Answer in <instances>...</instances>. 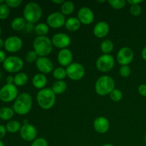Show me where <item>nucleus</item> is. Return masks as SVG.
<instances>
[{"instance_id":"412c9836","label":"nucleus","mask_w":146,"mask_h":146,"mask_svg":"<svg viewBox=\"0 0 146 146\" xmlns=\"http://www.w3.org/2000/svg\"><path fill=\"white\" fill-rule=\"evenodd\" d=\"M81 22L76 17H70L66 21L65 27L68 31H76L81 27Z\"/></svg>"},{"instance_id":"a18cd8bd","label":"nucleus","mask_w":146,"mask_h":146,"mask_svg":"<svg viewBox=\"0 0 146 146\" xmlns=\"http://www.w3.org/2000/svg\"><path fill=\"white\" fill-rule=\"evenodd\" d=\"M141 56H142V58H143L145 61H146V46L143 48L142 52H141Z\"/></svg>"},{"instance_id":"7ed1b4c3","label":"nucleus","mask_w":146,"mask_h":146,"mask_svg":"<svg viewBox=\"0 0 146 146\" xmlns=\"http://www.w3.org/2000/svg\"><path fill=\"white\" fill-rule=\"evenodd\" d=\"M36 102L42 109H51L56 103V94L50 88L40 90L36 95Z\"/></svg>"},{"instance_id":"bb28decb","label":"nucleus","mask_w":146,"mask_h":146,"mask_svg":"<svg viewBox=\"0 0 146 146\" xmlns=\"http://www.w3.org/2000/svg\"><path fill=\"white\" fill-rule=\"evenodd\" d=\"M34 31L37 36H46L49 31V27L44 23H39L35 26Z\"/></svg>"},{"instance_id":"f704fd0d","label":"nucleus","mask_w":146,"mask_h":146,"mask_svg":"<svg viewBox=\"0 0 146 146\" xmlns=\"http://www.w3.org/2000/svg\"><path fill=\"white\" fill-rule=\"evenodd\" d=\"M120 75L124 78H127L131 74V69L129 66H121V67L119 69Z\"/></svg>"},{"instance_id":"3c124183","label":"nucleus","mask_w":146,"mask_h":146,"mask_svg":"<svg viewBox=\"0 0 146 146\" xmlns=\"http://www.w3.org/2000/svg\"><path fill=\"white\" fill-rule=\"evenodd\" d=\"M5 2V1H3V0H0V4H2Z\"/></svg>"},{"instance_id":"c03bdc74","label":"nucleus","mask_w":146,"mask_h":146,"mask_svg":"<svg viewBox=\"0 0 146 146\" xmlns=\"http://www.w3.org/2000/svg\"><path fill=\"white\" fill-rule=\"evenodd\" d=\"M14 77L12 76H9L7 78V84H14Z\"/></svg>"},{"instance_id":"864d4df0","label":"nucleus","mask_w":146,"mask_h":146,"mask_svg":"<svg viewBox=\"0 0 146 146\" xmlns=\"http://www.w3.org/2000/svg\"><path fill=\"white\" fill-rule=\"evenodd\" d=\"M1 27H0V35H1Z\"/></svg>"},{"instance_id":"f8f14e48","label":"nucleus","mask_w":146,"mask_h":146,"mask_svg":"<svg viewBox=\"0 0 146 146\" xmlns=\"http://www.w3.org/2000/svg\"><path fill=\"white\" fill-rule=\"evenodd\" d=\"M19 133L20 136L24 141L33 142L34 140L36 139L37 130L32 124H23V125H21Z\"/></svg>"},{"instance_id":"9b49d317","label":"nucleus","mask_w":146,"mask_h":146,"mask_svg":"<svg viewBox=\"0 0 146 146\" xmlns=\"http://www.w3.org/2000/svg\"><path fill=\"white\" fill-rule=\"evenodd\" d=\"M134 57V53L129 47H123L118 51L116 55V60L121 66H128Z\"/></svg>"},{"instance_id":"ea45409f","label":"nucleus","mask_w":146,"mask_h":146,"mask_svg":"<svg viewBox=\"0 0 146 146\" xmlns=\"http://www.w3.org/2000/svg\"><path fill=\"white\" fill-rule=\"evenodd\" d=\"M7 128L3 125H0V139L4 138L7 133Z\"/></svg>"},{"instance_id":"a211bd4d","label":"nucleus","mask_w":146,"mask_h":146,"mask_svg":"<svg viewBox=\"0 0 146 146\" xmlns=\"http://www.w3.org/2000/svg\"><path fill=\"white\" fill-rule=\"evenodd\" d=\"M94 128L98 133H106L108 132L110 128L109 121L106 117H98L94 121Z\"/></svg>"},{"instance_id":"f03ea898","label":"nucleus","mask_w":146,"mask_h":146,"mask_svg":"<svg viewBox=\"0 0 146 146\" xmlns=\"http://www.w3.org/2000/svg\"><path fill=\"white\" fill-rule=\"evenodd\" d=\"M33 48L39 57H46L53 50L51 39L48 36H36L33 41Z\"/></svg>"},{"instance_id":"aec40b11","label":"nucleus","mask_w":146,"mask_h":146,"mask_svg":"<svg viewBox=\"0 0 146 146\" xmlns=\"http://www.w3.org/2000/svg\"><path fill=\"white\" fill-rule=\"evenodd\" d=\"M32 84L37 89H44L47 84V78L45 74H35L32 78Z\"/></svg>"},{"instance_id":"09e8293b","label":"nucleus","mask_w":146,"mask_h":146,"mask_svg":"<svg viewBox=\"0 0 146 146\" xmlns=\"http://www.w3.org/2000/svg\"><path fill=\"white\" fill-rule=\"evenodd\" d=\"M102 146H114V145H112V144L106 143V144H104V145H103Z\"/></svg>"},{"instance_id":"5fc2aeb1","label":"nucleus","mask_w":146,"mask_h":146,"mask_svg":"<svg viewBox=\"0 0 146 146\" xmlns=\"http://www.w3.org/2000/svg\"><path fill=\"white\" fill-rule=\"evenodd\" d=\"M145 143H146V135H145Z\"/></svg>"},{"instance_id":"2f4dec72","label":"nucleus","mask_w":146,"mask_h":146,"mask_svg":"<svg viewBox=\"0 0 146 146\" xmlns=\"http://www.w3.org/2000/svg\"><path fill=\"white\" fill-rule=\"evenodd\" d=\"M109 95L111 101L114 102H119L123 98V93L121 92V90L117 89V88L113 90Z\"/></svg>"},{"instance_id":"a19ab883","label":"nucleus","mask_w":146,"mask_h":146,"mask_svg":"<svg viewBox=\"0 0 146 146\" xmlns=\"http://www.w3.org/2000/svg\"><path fill=\"white\" fill-rule=\"evenodd\" d=\"M25 29H27V31H28V32H31V31H34V29H35V27H34V24L27 22Z\"/></svg>"},{"instance_id":"9d476101","label":"nucleus","mask_w":146,"mask_h":146,"mask_svg":"<svg viewBox=\"0 0 146 146\" xmlns=\"http://www.w3.org/2000/svg\"><path fill=\"white\" fill-rule=\"evenodd\" d=\"M65 16L61 11H55L48 16L46 19L47 25L52 29H59L65 25Z\"/></svg>"},{"instance_id":"473e14b6","label":"nucleus","mask_w":146,"mask_h":146,"mask_svg":"<svg viewBox=\"0 0 146 146\" xmlns=\"http://www.w3.org/2000/svg\"><path fill=\"white\" fill-rule=\"evenodd\" d=\"M10 9L5 2L0 4V19H6L9 16Z\"/></svg>"},{"instance_id":"c756f323","label":"nucleus","mask_w":146,"mask_h":146,"mask_svg":"<svg viewBox=\"0 0 146 146\" xmlns=\"http://www.w3.org/2000/svg\"><path fill=\"white\" fill-rule=\"evenodd\" d=\"M53 76L57 81H63L67 76L66 69L64 67H58L53 71Z\"/></svg>"},{"instance_id":"423d86ee","label":"nucleus","mask_w":146,"mask_h":146,"mask_svg":"<svg viewBox=\"0 0 146 146\" xmlns=\"http://www.w3.org/2000/svg\"><path fill=\"white\" fill-rule=\"evenodd\" d=\"M24 61L20 57L11 56L6 58L3 63V67L5 71L9 73H17L21 71L24 67Z\"/></svg>"},{"instance_id":"de8ad7c7","label":"nucleus","mask_w":146,"mask_h":146,"mask_svg":"<svg viewBox=\"0 0 146 146\" xmlns=\"http://www.w3.org/2000/svg\"><path fill=\"white\" fill-rule=\"evenodd\" d=\"M3 46H4V41H3L2 38H0V50L3 48Z\"/></svg>"},{"instance_id":"4468645a","label":"nucleus","mask_w":146,"mask_h":146,"mask_svg":"<svg viewBox=\"0 0 146 146\" xmlns=\"http://www.w3.org/2000/svg\"><path fill=\"white\" fill-rule=\"evenodd\" d=\"M23 41L21 38L17 36H9L4 41V48L8 52L16 53L21 49Z\"/></svg>"},{"instance_id":"6e6552de","label":"nucleus","mask_w":146,"mask_h":146,"mask_svg":"<svg viewBox=\"0 0 146 146\" xmlns=\"http://www.w3.org/2000/svg\"><path fill=\"white\" fill-rule=\"evenodd\" d=\"M96 66L98 71L106 73L111 71L115 66V60L111 54H103L97 59Z\"/></svg>"},{"instance_id":"37998d69","label":"nucleus","mask_w":146,"mask_h":146,"mask_svg":"<svg viewBox=\"0 0 146 146\" xmlns=\"http://www.w3.org/2000/svg\"><path fill=\"white\" fill-rule=\"evenodd\" d=\"M143 1H141V0H128V1H127V3L131 4V6L137 5V4H140Z\"/></svg>"},{"instance_id":"4be33fe9","label":"nucleus","mask_w":146,"mask_h":146,"mask_svg":"<svg viewBox=\"0 0 146 146\" xmlns=\"http://www.w3.org/2000/svg\"><path fill=\"white\" fill-rule=\"evenodd\" d=\"M27 21H26L24 17H16L12 20L11 23V27L13 30L17 31H22L25 29Z\"/></svg>"},{"instance_id":"2eb2a0df","label":"nucleus","mask_w":146,"mask_h":146,"mask_svg":"<svg viewBox=\"0 0 146 146\" xmlns=\"http://www.w3.org/2000/svg\"><path fill=\"white\" fill-rule=\"evenodd\" d=\"M36 66L41 74H50L54 71V64L48 57H38L36 61Z\"/></svg>"},{"instance_id":"f257e3e1","label":"nucleus","mask_w":146,"mask_h":146,"mask_svg":"<svg viewBox=\"0 0 146 146\" xmlns=\"http://www.w3.org/2000/svg\"><path fill=\"white\" fill-rule=\"evenodd\" d=\"M32 97L28 93H22L19 94L14 101L12 108L14 112L20 115L29 113L32 108Z\"/></svg>"},{"instance_id":"1a4fd4ad","label":"nucleus","mask_w":146,"mask_h":146,"mask_svg":"<svg viewBox=\"0 0 146 146\" xmlns=\"http://www.w3.org/2000/svg\"><path fill=\"white\" fill-rule=\"evenodd\" d=\"M67 76L73 81H79L85 76V68L82 64L74 62L66 67Z\"/></svg>"},{"instance_id":"ddd939ff","label":"nucleus","mask_w":146,"mask_h":146,"mask_svg":"<svg viewBox=\"0 0 146 146\" xmlns=\"http://www.w3.org/2000/svg\"><path fill=\"white\" fill-rule=\"evenodd\" d=\"M53 46L60 49L68 48L71 44V39L68 34L65 33H57L53 36L51 38Z\"/></svg>"},{"instance_id":"49530a36","label":"nucleus","mask_w":146,"mask_h":146,"mask_svg":"<svg viewBox=\"0 0 146 146\" xmlns=\"http://www.w3.org/2000/svg\"><path fill=\"white\" fill-rule=\"evenodd\" d=\"M64 1H64V0H53L52 2L56 4H60V5H61Z\"/></svg>"},{"instance_id":"dca6fc26","label":"nucleus","mask_w":146,"mask_h":146,"mask_svg":"<svg viewBox=\"0 0 146 146\" xmlns=\"http://www.w3.org/2000/svg\"><path fill=\"white\" fill-rule=\"evenodd\" d=\"M77 18L81 24L84 25H89L94 21V14L92 10L88 7H82L78 11Z\"/></svg>"},{"instance_id":"72a5a7b5","label":"nucleus","mask_w":146,"mask_h":146,"mask_svg":"<svg viewBox=\"0 0 146 146\" xmlns=\"http://www.w3.org/2000/svg\"><path fill=\"white\" fill-rule=\"evenodd\" d=\"M38 54L36 53V51H34V50L33 51H29L27 53L25 56V59L27 61V62L29 63V64H31V63L36 62L37 61L38 58Z\"/></svg>"},{"instance_id":"cd10ccee","label":"nucleus","mask_w":146,"mask_h":146,"mask_svg":"<svg viewBox=\"0 0 146 146\" xmlns=\"http://www.w3.org/2000/svg\"><path fill=\"white\" fill-rule=\"evenodd\" d=\"M114 48V44L109 39H106L101 42V50L104 54H110Z\"/></svg>"},{"instance_id":"393cba45","label":"nucleus","mask_w":146,"mask_h":146,"mask_svg":"<svg viewBox=\"0 0 146 146\" xmlns=\"http://www.w3.org/2000/svg\"><path fill=\"white\" fill-rule=\"evenodd\" d=\"M75 10V5L72 1H66L61 5V12L65 15H70Z\"/></svg>"},{"instance_id":"603ef678","label":"nucleus","mask_w":146,"mask_h":146,"mask_svg":"<svg viewBox=\"0 0 146 146\" xmlns=\"http://www.w3.org/2000/svg\"><path fill=\"white\" fill-rule=\"evenodd\" d=\"M1 77H2V76H1V72H0V80H1Z\"/></svg>"},{"instance_id":"0eeeda50","label":"nucleus","mask_w":146,"mask_h":146,"mask_svg":"<svg viewBox=\"0 0 146 146\" xmlns=\"http://www.w3.org/2000/svg\"><path fill=\"white\" fill-rule=\"evenodd\" d=\"M19 96L18 89L14 84H5L0 89V100L9 103L15 101Z\"/></svg>"},{"instance_id":"6ab92c4d","label":"nucleus","mask_w":146,"mask_h":146,"mask_svg":"<svg viewBox=\"0 0 146 146\" xmlns=\"http://www.w3.org/2000/svg\"><path fill=\"white\" fill-rule=\"evenodd\" d=\"M110 27L108 23L101 21L97 23L94 28V34L97 38H102L106 36L109 32Z\"/></svg>"},{"instance_id":"a878e982","label":"nucleus","mask_w":146,"mask_h":146,"mask_svg":"<svg viewBox=\"0 0 146 146\" xmlns=\"http://www.w3.org/2000/svg\"><path fill=\"white\" fill-rule=\"evenodd\" d=\"M14 111L9 107H2L0 108V118L3 121H8L14 116Z\"/></svg>"},{"instance_id":"c85d7f7f","label":"nucleus","mask_w":146,"mask_h":146,"mask_svg":"<svg viewBox=\"0 0 146 146\" xmlns=\"http://www.w3.org/2000/svg\"><path fill=\"white\" fill-rule=\"evenodd\" d=\"M21 125L19 121H10L7 123L6 125L7 131L11 133H16L17 132H19L21 130Z\"/></svg>"},{"instance_id":"7c9ffc66","label":"nucleus","mask_w":146,"mask_h":146,"mask_svg":"<svg viewBox=\"0 0 146 146\" xmlns=\"http://www.w3.org/2000/svg\"><path fill=\"white\" fill-rule=\"evenodd\" d=\"M108 3L112 8L115 9H121L125 7L127 1L125 0H109Z\"/></svg>"},{"instance_id":"79ce46f5","label":"nucleus","mask_w":146,"mask_h":146,"mask_svg":"<svg viewBox=\"0 0 146 146\" xmlns=\"http://www.w3.org/2000/svg\"><path fill=\"white\" fill-rule=\"evenodd\" d=\"M7 58L6 53L3 51L2 50H0V63H4V61H5Z\"/></svg>"},{"instance_id":"20e7f679","label":"nucleus","mask_w":146,"mask_h":146,"mask_svg":"<svg viewBox=\"0 0 146 146\" xmlns=\"http://www.w3.org/2000/svg\"><path fill=\"white\" fill-rule=\"evenodd\" d=\"M115 89V81L109 76H101L97 79L95 84V91L99 96H106Z\"/></svg>"},{"instance_id":"39448f33","label":"nucleus","mask_w":146,"mask_h":146,"mask_svg":"<svg viewBox=\"0 0 146 146\" xmlns=\"http://www.w3.org/2000/svg\"><path fill=\"white\" fill-rule=\"evenodd\" d=\"M24 18L29 23L34 24L39 21L42 16V9L36 2H29L26 4L23 12Z\"/></svg>"},{"instance_id":"58836bf2","label":"nucleus","mask_w":146,"mask_h":146,"mask_svg":"<svg viewBox=\"0 0 146 146\" xmlns=\"http://www.w3.org/2000/svg\"><path fill=\"white\" fill-rule=\"evenodd\" d=\"M138 93L142 96L146 97V84H141L138 87Z\"/></svg>"},{"instance_id":"5701e85b","label":"nucleus","mask_w":146,"mask_h":146,"mask_svg":"<svg viewBox=\"0 0 146 146\" xmlns=\"http://www.w3.org/2000/svg\"><path fill=\"white\" fill-rule=\"evenodd\" d=\"M51 89L56 95L62 94L66 91L67 84L64 81H56L53 84Z\"/></svg>"},{"instance_id":"e433bc0d","label":"nucleus","mask_w":146,"mask_h":146,"mask_svg":"<svg viewBox=\"0 0 146 146\" xmlns=\"http://www.w3.org/2000/svg\"><path fill=\"white\" fill-rule=\"evenodd\" d=\"M31 146H48V142L44 138H38L31 143Z\"/></svg>"},{"instance_id":"c9c22d12","label":"nucleus","mask_w":146,"mask_h":146,"mask_svg":"<svg viewBox=\"0 0 146 146\" xmlns=\"http://www.w3.org/2000/svg\"><path fill=\"white\" fill-rule=\"evenodd\" d=\"M141 12H142V8L140 4L132 5L130 7V13L134 17H138V16L141 15Z\"/></svg>"},{"instance_id":"f3484780","label":"nucleus","mask_w":146,"mask_h":146,"mask_svg":"<svg viewBox=\"0 0 146 146\" xmlns=\"http://www.w3.org/2000/svg\"><path fill=\"white\" fill-rule=\"evenodd\" d=\"M58 62L61 67H68L73 63V54L68 48L61 49L57 56Z\"/></svg>"},{"instance_id":"b1692460","label":"nucleus","mask_w":146,"mask_h":146,"mask_svg":"<svg viewBox=\"0 0 146 146\" xmlns=\"http://www.w3.org/2000/svg\"><path fill=\"white\" fill-rule=\"evenodd\" d=\"M29 77L27 74L24 72H19L14 76V84L16 86H23L28 82Z\"/></svg>"},{"instance_id":"8fccbe9b","label":"nucleus","mask_w":146,"mask_h":146,"mask_svg":"<svg viewBox=\"0 0 146 146\" xmlns=\"http://www.w3.org/2000/svg\"><path fill=\"white\" fill-rule=\"evenodd\" d=\"M0 146H4V143H3L2 141H1V140H0Z\"/></svg>"},{"instance_id":"4c0bfd02","label":"nucleus","mask_w":146,"mask_h":146,"mask_svg":"<svg viewBox=\"0 0 146 146\" xmlns=\"http://www.w3.org/2000/svg\"><path fill=\"white\" fill-rule=\"evenodd\" d=\"M5 4L9 7L17 8V7H19L22 4V1L21 0H6Z\"/></svg>"}]
</instances>
